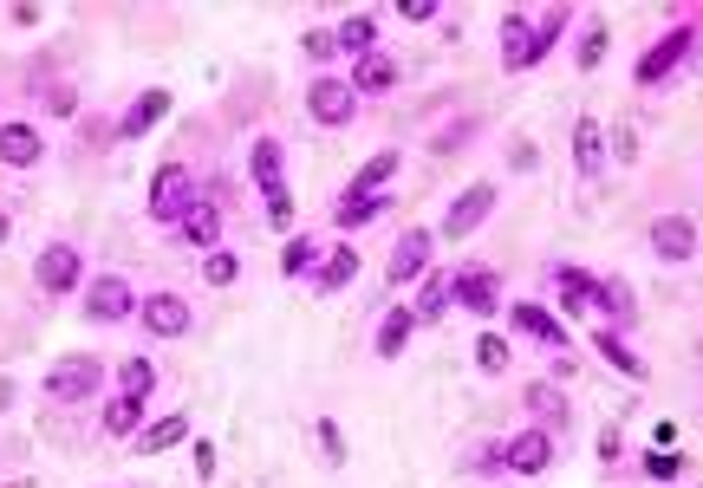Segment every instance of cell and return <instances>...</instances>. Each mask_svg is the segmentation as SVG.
<instances>
[{
    "label": "cell",
    "mask_w": 703,
    "mask_h": 488,
    "mask_svg": "<svg viewBox=\"0 0 703 488\" xmlns=\"http://www.w3.org/2000/svg\"><path fill=\"white\" fill-rule=\"evenodd\" d=\"M98 378H104V365L98 359H59L52 372H46V398H59V404H78V398H91L98 391Z\"/></svg>",
    "instance_id": "cell-1"
},
{
    "label": "cell",
    "mask_w": 703,
    "mask_h": 488,
    "mask_svg": "<svg viewBox=\"0 0 703 488\" xmlns=\"http://www.w3.org/2000/svg\"><path fill=\"white\" fill-rule=\"evenodd\" d=\"M85 313H91L98 326H124V320L137 313V293H130L117 274H98V280L85 287Z\"/></svg>",
    "instance_id": "cell-2"
},
{
    "label": "cell",
    "mask_w": 703,
    "mask_h": 488,
    "mask_svg": "<svg viewBox=\"0 0 703 488\" xmlns=\"http://www.w3.org/2000/svg\"><path fill=\"white\" fill-rule=\"evenodd\" d=\"M306 111H313L319 124H352V117H359V91H352V78H313Z\"/></svg>",
    "instance_id": "cell-3"
},
{
    "label": "cell",
    "mask_w": 703,
    "mask_h": 488,
    "mask_svg": "<svg viewBox=\"0 0 703 488\" xmlns=\"http://www.w3.org/2000/svg\"><path fill=\"white\" fill-rule=\"evenodd\" d=\"M489 209H495V189H489V183H469V189L450 202V215H443V235H450V241L476 235V228L489 222Z\"/></svg>",
    "instance_id": "cell-4"
},
{
    "label": "cell",
    "mask_w": 703,
    "mask_h": 488,
    "mask_svg": "<svg viewBox=\"0 0 703 488\" xmlns=\"http://www.w3.org/2000/svg\"><path fill=\"white\" fill-rule=\"evenodd\" d=\"M652 254H658L665 267H685V261L698 254V222H691V215H665V222H652Z\"/></svg>",
    "instance_id": "cell-5"
},
{
    "label": "cell",
    "mask_w": 703,
    "mask_h": 488,
    "mask_svg": "<svg viewBox=\"0 0 703 488\" xmlns=\"http://www.w3.org/2000/svg\"><path fill=\"white\" fill-rule=\"evenodd\" d=\"M183 209H189V170L183 163H163L156 183H150V215L156 222H183Z\"/></svg>",
    "instance_id": "cell-6"
},
{
    "label": "cell",
    "mask_w": 703,
    "mask_h": 488,
    "mask_svg": "<svg viewBox=\"0 0 703 488\" xmlns=\"http://www.w3.org/2000/svg\"><path fill=\"white\" fill-rule=\"evenodd\" d=\"M78 267H85V261H78L72 241H52V248H39V261H33V274H39L46 293H72V287H78Z\"/></svg>",
    "instance_id": "cell-7"
},
{
    "label": "cell",
    "mask_w": 703,
    "mask_h": 488,
    "mask_svg": "<svg viewBox=\"0 0 703 488\" xmlns=\"http://www.w3.org/2000/svg\"><path fill=\"white\" fill-rule=\"evenodd\" d=\"M502 463H509V476H541L554 463V437L548 430H522V437L502 443Z\"/></svg>",
    "instance_id": "cell-8"
},
{
    "label": "cell",
    "mask_w": 703,
    "mask_h": 488,
    "mask_svg": "<svg viewBox=\"0 0 703 488\" xmlns=\"http://www.w3.org/2000/svg\"><path fill=\"white\" fill-rule=\"evenodd\" d=\"M685 52H691V26L665 33V39L639 59V72H632V78H639V85H658V78H671V72H678V59H685Z\"/></svg>",
    "instance_id": "cell-9"
},
{
    "label": "cell",
    "mask_w": 703,
    "mask_h": 488,
    "mask_svg": "<svg viewBox=\"0 0 703 488\" xmlns=\"http://www.w3.org/2000/svg\"><path fill=\"white\" fill-rule=\"evenodd\" d=\"M424 274H430V235L424 228H404L398 248H391V280L404 287V280H424Z\"/></svg>",
    "instance_id": "cell-10"
},
{
    "label": "cell",
    "mask_w": 703,
    "mask_h": 488,
    "mask_svg": "<svg viewBox=\"0 0 703 488\" xmlns=\"http://www.w3.org/2000/svg\"><path fill=\"white\" fill-rule=\"evenodd\" d=\"M450 300L469 306L476 320H489V313H495V274H489V267H463V274L450 280Z\"/></svg>",
    "instance_id": "cell-11"
},
{
    "label": "cell",
    "mask_w": 703,
    "mask_h": 488,
    "mask_svg": "<svg viewBox=\"0 0 703 488\" xmlns=\"http://www.w3.org/2000/svg\"><path fill=\"white\" fill-rule=\"evenodd\" d=\"M143 326H150L156 339H183V333H189V306H183L176 293H150V300H143Z\"/></svg>",
    "instance_id": "cell-12"
},
{
    "label": "cell",
    "mask_w": 703,
    "mask_h": 488,
    "mask_svg": "<svg viewBox=\"0 0 703 488\" xmlns=\"http://www.w3.org/2000/svg\"><path fill=\"white\" fill-rule=\"evenodd\" d=\"M39 157H46V143H39L33 124H0V163L7 170H33Z\"/></svg>",
    "instance_id": "cell-13"
},
{
    "label": "cell",
    "mask_w": 703,
    "mask_h": 488,
    "mask_svg": "<svg viewBox=\"0 0 703 488\" xmlns=\"http://www.w3.org/2000/svg\"><path fill=\"white\" fill-rule=\"evenodd\" d=\"M176 228H183L189 248H209V254H215V241H222V209H215V202H189Z\"/></svg>",
    "instance_id": "cell-14"
},
{
    "label": "cell",
    "mask_w": 703,
    "mask_h": 488,
    "mask_svg": "<svg viewBox=\"0 0 703 488\" xmlns=\"http://www.w3.org/2000/svg\"><path fill=\"white\" fill-rule=\"evenodd\" d=\"M502 65H509V72H528V65H535V26H528L522 13L502 20Z\"/></svg>",
    "instance_id": "cell-15"
},
{
    "label": "cell",
    "mask_w": 703,
    "mask_h": 488,
    "mask_svg": "<svg viewBox=\"0 0 703 488\" xmlns=\"http://www.w3.org/2000/svg\"><path fill=\"white\" fill-rule=\"evenodd\" d=\"M385 209H391L385 196H365V189H346V196H339V209H332V222H339V228H365V222H378Z\"/></svg>",
    "instance_id": "cell-16"
},
{
    "label": "cell",
    "mask_w": 703,
    "mask_h": 488,
    "mask_svg": "<svg viewBox=\"0 0 703 488\" xmlns=\"http://www.w3.org/2000/svg\"><path fill=\"white\" fill-rule=\"evenodd\" d=\"M515 326H522L528 339H541V346H567V326H561L548 306H535V300H522V306H515Z\"/></svg>",
    "instance_id": "cell-17"
},
{
    "label": "cell",
    "mask_w": 703,
    "mask_h": 488,
    "mask_svg": "<svg viewBox=\"0 0 703 488\" xmlns=\"http://www.w3.org/2000/svg\"><path fill=\"white\" fill-rule=\"evenodd\" d=\"M391 85H398V59L365 52V59L352 65V91H391Z\"/></svg>",
    "instance_id": "cell-18"
},
{
    "label": "cell",
    "mask_w": 703,
    "mask_h": 488,
    "mask_svg": "<svg viewBox=\"0 0 703 488\" xmlns=\"http://www.w3.org/2000/svg\"><path fill=\"white\" fill-rule=\"evenodd\" d=\"M163 111H170V91H143V98L130 104V117L117 124V137H143V130H156V124H163Z\"/></svg>",
    "instance_id": "cell-19"
},
{
    "label": "cell",
    "mask_w": 703,
    "mask_h": 488,
    "mask_svg": "<svg viewBox=\"0 0 703 488\" xmlns=\"http://www.w3.org/2000/svg\"><path fill=\"white\" fill-rule=\"evenodd\" d=\"M548 280H554V293H561V306H567V313H587V306H593V280H587L580 267H554Z\"/></svg>",
    "instance_id": "cell-20"
},
{
    "label": "cell",
    "mask_w": 703,
    "mask_h": 488,
    "mask_svg": "<svg viewBox=\"0 0 703 488\" xmlns=\"http://www.w3.org/2000/svg\"><path fill=\"white\" fill-rule=\"evenodd\" d=\"M593 300H600V313L613 320V333H626V326H632V287H626V280H600V287H593Z\"/></svg>",
    "instance_id": "cell-21"
},
{
    "label": "cell",
    "mask_w": 703,
    "mask_h": 488,
    "mask_svg": "<svg viewBox=\"0 0 703 488\" xmlns=\"http://www.w3.org/2000/svg\"><path fill=\"white\" fill-rule=\"evenodd\" d=\"M574 157H580V170H587V176H600V170H606V143H600V117H580V130H574Z\"/></svg>",
    "instance_id": "cell-22"
},
{
    "label": "cell",
    "mask_w": 703,
    "mask_h": 488,
    "mask_svg": "<svg viewBox=\"0 0 703 488\" xmlns=\"http://www.w3.org/2000/svg\"><path fill=\"white\" fill-rule=\"evenodd\" d=\"M411 333H417V313L404 306V313H385V326H378V359H398L404 346H411Z\"/></svg>",
    "instance_id": "cell-23"
},
{
    "label": "cell",
    "mask_w": 703,
    "mask_h": 488,
    "mask_svg": "<svg viewBox=\"0 0 703 488\" xmlns=\"http://www.w3.org/2000/svg\"><path fill=\"white\" fill-rule=\"evenodd\" d=\"M528 411H535L541 424H567V391H561L554 378H541V385H528Z\"/></svg>",
    "instance_id": "cell-24"
},
{
    "label": "cell",
    "mask_w": 703,
    "mask_h": 488,
    "mask_svg": "<svg viewBox=\"0 0 703 488\" xmlns=\"http://www.w3.org/2000/svg\"><path fill=\"white\" fill-rule=\"evenodd\" d=\"M117 385H124V398H137V404H143V398L156 391V365L137 352V359H124V365H117Z\"/></svg>",
    "instance_id": "cell-25"
},
{
    "label": "cell",
    "mask_w": 703,
    "mask_h": 488,
    "mask_svg": "<svg viewBox=\"0 0 703 488\" xmlns=\"http://www.w3.org/2000/svg\"><path fill=\"white\" fill-rule=\"evenodd\" d=\"M183 437H189V417L176 411V417H156V424L137 437V450H143V456H156V450H170V443H183Z\"/></svg>",
    "instance_id": "cell-26"
},
{
    "label": "cell",
    "mask_w": 703,
    "mask_h": 488,
    "mask_svg": "<svg viewBox=\"0 0 703 488\" xmlns=\"http://www.w3.org/2000/svg\"><path fill=\"white\" fill-rule=\"evenodd\" d=\"M280 163H287V157H280V143H274V137H261V143H254V183H261L267 196H280Z\"/></svg>",
    "instance_id": "cell-27"
},
{
    "label": "cell",
    "mask_w": 703,
    "mask_h": 488,
    "mask_svg": "<svg viewBox=\"0 0 703 488\" xmlns=\"http://www.w3.org/2000/svg\"><path fill=\"white\" fill-rule=\"evenodd\" d=\"M359 267H365V261H359L352 248H332V254H326V267H319V287H326V293H339V287H352V274H359Z\"/></svg>",
    "instance_id": "cell-28"
},
{
    "label": "cell",
    "mask_w": 703,
    "mask_h": 488,
    "mask_svg": "<svg viewBox=\"0 0 703 488\" xmlns=\"http://www.w3.org/2000/svg\"><path fill=\"white\" fill-rule=\"evenodd\" d=\"M593 346H600V352H606V359H613V365H619L626 378H645V359H639V352H632V346H626V339H619L613 326H600V339H593Z\"/></svg>",
    "instance_id": "cell-29"
},
{
    "label": "cell",
    "mask_w": 703,
    "mask_h": 488,
    "mask_svg": "<svg viewBox=\"0 0 703 488\" xmlns=\"http://www.w3.org/2000/svg\"><path fill=\"white\" fill-rule=\"evenodd\" d=\"M398 163H404L398 150H378V157H372V163H365V170L352 176V189H365V196H378V189L391 183V170H398Z\"/></svg>",
    "instance_id": "cell-30"
},
{
    "label": "cell",
    "mask_w": 703,
    "mask_h": 488,
    "mask_svg": "<svg viewBox=\"0 0 703 488\" xmlns=\"http://www.w3.org/2000/svg\"><path fill=\"white\" fill-rule=\"evenodd\" d=\"M313 267H319V241H313V235H293V241H287V254H280V274H293V280H300V274H313Z\"/></svg>",
    "instance_id": "cell-31"
},
{
    "label": "cell",
    "mask_w": 703,
    "mask_h": 488,
    "mask_svg": "<svg viewBox=\"0 0 703 488\" xmlns=\"http://www.w3.org/2000/svg\"><path fill=\"white\" fill-rule=\"evenodd\" d=\"M372 39H378V26H372L365 13H352V20H346V26L332 33V46H346V52H359V59L372 52Z\"/></svg>",
    "instance_id": "cell-32"
},
{
    "label": "cell",
    "mask_w": 703,
    "mask_h": 488,
    "mask_svg": "<svg viewBox=\"0 0 703 488\" xmlns=\"http://www.w3.org/2000/svg\"><path fill=\"white\" fill-rule=\"evenodd\" d=\"M561 33H567V7H548V13H541V26H535V65L554 52V39H561Z\"/></svg>",
    "instance_id": "cell-33"
},
{
    "label": "cell",
    "mask_w": 703,
    "mask_h": 488,
    "mask_svg": "<svg viewBox=\"0 0 703 488\" xmlns=\"http://www.w3.org/2000/svg\"><path fill=\"white\" fill-rule=\"evenodd\" d=\"M137 417H143V404H137V398L104 404V430H111V437H130V430H137Z\"/></svg>",
    "instance_id": "cell-34"
},
{
    "label": "cell",
    "mask_w": 703,
    "mask_h": 488,
    "mask_svg": "<svg viewBox=\"0 0 703 488\" xmlns=\"http://www.w3.org/2000/svg\"><path fill=\"white\" fill-rule=\"evenodd\" d=\"M235 274H241V261H235V254H228V248H215V254H209V261H202V280H209V287H228V280H235Z\"/></svg>",
    "instance_id": "cell-35"
},
{
    "label": "cell",
    "mask_w": 703,
    "mask_h": 488,
    "mask_svg": "<svg viewBox=\"0 0 703 488\" xmlns=\"http://www.w3.org/2000/svg\"><path fill=\"white\" fill-rule=\"evenodd\" d=\"M476 365H482V372H509V339L482 333V339H476Z\"/></svg>",
    "instance_id": "cell-36"
},
{
    "label": "cell",
    "mask_w": 703,
    "mask_h": 488,
    "mask_svg": "<svg viewBox=\"0 0 703 488\" xmlns=\"http://www.w3.org/2000/svg\"><path fill=\"white\" fill-rule=\"evenodd\" d=\"M600 59H606V26H587V39H580V65L593 72Z\"/></svg>",
    "instance_id": "cell-37"
},
{
    "label": "cell",
    "mask_w": 703,
    "mask_h": 488,
    "mask_svg": "<svg viewBox=\"0 0 703 488\" xmlns=\"http://www.w3.org/2000/svg\"><path fill=\"white\" fill-rule=\"evenodd\" d=\"M267 222H274V228H293V196H287V189L267 196Z\"/></svg>",
    "instance_id": "cell-38"
},
{
    "label": "cell",
    "mask_w": 703,
    "mask_h": 488,
    "mask_svg": "<svg viewBox=\"0 0 703 488\" xmlns=\"http://www.w3.org/2000/svg\"><path fill=\"white\" fill-rule=\"evenodd\" d=\"M645 476H652V483H678V456H665V450L645 456Z\"/></svg>",
    "instance_id": "cell-39"
},
{
    "label": "cell",
    "mask_w": 703,
    "mask_h": 488,
    "mask_svg": "<svg viewBox=\"0 0 703 488\" xmlns=\"http://www.w3.org/2000/svg\"><path fill=\"white\" fill-rule=\"evenodd\" d=\"M437 7H443V0H404V7H398V13H404V20H417V26H424V20H437Z\"/></svg>",
    "instance_id": "cell-40"
},
{
    "label": "cell",
    "mask_w": 703,
    "mask_h": 488,
    "mask_svg": "<svg viewBox=\"0 0 703 488\" xmlns=\"http://www.w3.org/2000/svg\"><path fill=\"white\" fill-rule=\"evenodd\" d=\"M300 52H306V59H326V52H332V33H306Z\"/></svg>",
    "instance_id": "cell-41"
},
{
    "label": "cell",
    "mask_w": 703,
    "mask_h": 488,
    "mask_svg": "<svg viewBox=\"0 0 703 488\" xmlns=\"http://www.w3.org/2000/svg\"><path fill=\"white\" fill-rule=\"evenodd\" d=\"M0 241H7V209H0Z\"/></svg>",
    "instance_id": "cell-42"
}]
</instances>
